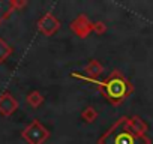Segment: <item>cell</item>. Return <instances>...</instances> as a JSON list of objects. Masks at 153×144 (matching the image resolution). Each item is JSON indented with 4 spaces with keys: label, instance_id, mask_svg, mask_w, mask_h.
Listing matches in <instances>:
<instances>
[{
    "label": "cell",
    "instance_id": "obj_11",
    "mask_svg": "<svg viewBox=\"0 0 153 144\" xmlns=\"http://www.w3.org/2000/svg\"><path fill=\"white\" fill-rule=\"evenodd\" d=\"M14 53V48L3 39V38H0V65L5 63Z\"/></svg>",
    "mask_w": 153,
    "mask_h": 144
},
{
    "label": "cell",
    "instance_id": "obj_4",
    "mask_svg": "<svg viewBox=\"0 0 153 144\" xmlns=\"http://www.w3.org/2000/svg\"><path fill=\"white\" fill-rule=\"evenodd\" d=\"M60 27H62V23H60V20H57L54 17L53 12H45L36 23L38 32H41L44 36H48V38L56 35L60 30Z\"/></svg>",
    "mask_w": 153,
    "mask_h": 144
},
{
    "label": "cell",
    "instance_id": "obj_5",
    "mask_svg": "<svg viewBox=\"0 0 153 144\" xmlns=\"http://www.w3.org/2000/svg\"><path fill=\"white\" fill-rule=\"evenodd\" d=\"M69 29L72 33H75L78 38L84 39L87 38L90 33H93V21H90V18L86 14H80L76 18H74L69 24Z\"/></svg>",
    "mask_w": 153,
    "mask_h": 144
},
{
    "label": "cell",
    "instance_id": "obj_12",
    "mask_svg": "<svg viewBox=\"0 0 153 144\" xmlns=\"http://www.w3.org/2000/svg\"><path fill=\"white\" fill-rule=\"evenodd\" d=\"M98 117H99V113H98L96 108L92 107V105L86 107V108L81 111V119H83V122H86V123H93Z\"/></svg>",
    "mask_w": 153,
    "mask_h": 144
},
{
    "label": "cell",
    "instance_id": "obj_1",
    "mask_svg": "<svg viewBox=\"0 0 153 144\" xmlns=\"http://www.w3.org/2000/svg\"><path fill=\"white\" fill-rule=\"evenodd\" d=\"M71 77H75V78H81L84 81H89V83H93L98 90L101 92V95L114 107L117 105H122L135 90L134 84L123 75V72L119 71V69H113L111 71V74L99 81V80H90L87 78L86 75H80V74H76V72H72Z\"/></svg>",
    "mask_w": 153,
    "mask_h": 144
},
{
    "label": "cell",
    "instance_id": "obj_14",
    "mask_svg": "<svg viewBox=\"0 0 153 144\" xmlns=\"http://www.w3.org/2000/svg\"><path fill=\"white\" fill-rule=\"evenodd\" d=\"M12 5H14L15 11H20V9L26 8L29 5V2H27V0H12Z\"/></svg>",
    "mask_w": 153,
    "mask_h": 144
},
{
    "label": "cell",
    "instance_id": "obj_6",
    "mask_svg": "<svg viewBox=\"0 0 153 144\" xmlns=\"http://www.w3.org/2000/svg\"><path fill=\"white\" fill-rule=\"evenodd\" d=\"M18 108H20V104L9 90H5L0 93V116L11 117L12 114L17 113Z\"/></svg>",
    "mask_w": 153,
    "mask_h": 144
},
{
    "label": "cell",
    "instance_id": "obj_9",
    "mask_svg": "<svg viewBox=\"0 0 153 144\" xmlns=\"http://www.w3.org/2000/svg\"><path fill=\"white\" fill-rule=\"evenodd\" d=\"M15 12L12 0H0V26L9 20V17Z\"/></svg>",
    "mask_w": 153,
    "mask_h": 144
},
{
    "label": "cell",
    "instance_id": "obj_13",
    "mask_svg": "<svg viewBox=\"0 0 153 144\" xmlns=\"http://www.w3.org/2000/svg\"><path fill=\"white\" fill-rule=\"evenodd\" d=\"M92 30H93V33H96V35H105L107 30H108V27H107V24H105L104 21H95Z\"/></svg>",
    "mask_w": 153,
    "mask_h": 144
},
{
    "label": "cell",
    "instance_id": "obj_3",
    "mask_svg": "<svg viewBox=\"0 0 153 144\" xmlns=\"http://www.w3.org/2000/svg\"><path fill=\"white\" fill-rule=\"evenodd\" d=\"M50 131L38 120L33 119L23 131H21V138L27 144H44L50 138Z\"/></svg>",
    "mask_w": 153,
    "mask_h": 144
},
{
    "label": "cell",
    "instance_id": "obj_2",
    "mask_svg": "<svg viewBox=\"0 0 153 144\" xmlns=\"http://www.w3.org/2000/svg\"><path fill=\"white\" fill-rule=\"evenodd\" d=\"M98 144H152V140L147 135L135 134L129 126L128 116H122L99 137Z\"/></svg>",
    "mask_w": 153,
    "mask_h": 144
},
{
    "label": "cell",
    "instance_id": "obj_10",
    "mask_svg": "<svg viewBox=\"0 0 153 144\" xmlns=\"http://www.w3.org/2000/svg\"><path fill=\"white\" fill-rule=\"evenodd\" d=\"M44 101H45V98H44V95H42L39 90H32V92H29L27 96H26V102H27L32 108H35V110H38V108L44 104Z\"/></svg>",
    "mask_w": 153,
    "mask_h": 144
},
{
    "label": "cell",
    "instance_id": "obj_8",
    "mask_svg": "<svg viewBox=\"0 0 153 144\" xmlns=\"http://www.w3.org/2000/svg\"><path fill=\"white\" fill-rule=\"evenodd\" d=\"M128 122H129V126L131 129L138 134V135H146L147 131H149V125L140 117V116H132V117H128Z\"/></svg>",
    "mask_w": 153,
    "mask_h": 144
},
{
    "label": "cell",
    "instance_id": "obj_7",
    "mask_svg": "<svg viewBox=\"0 0 153 144\" xmlns=\"http://www.w3.org/2000/svg\"><path fill=\"white\" fill-rule=\"evenodd\" d=\"M84 72H86V77H87V78H90V80H98V78L101 77V74L104 72V66H102V63H101L99 60L92 59V60L86 65Z\"/></svg>",
    "mask_w": 153,
    "mask_h": 144
}]
</instances>
